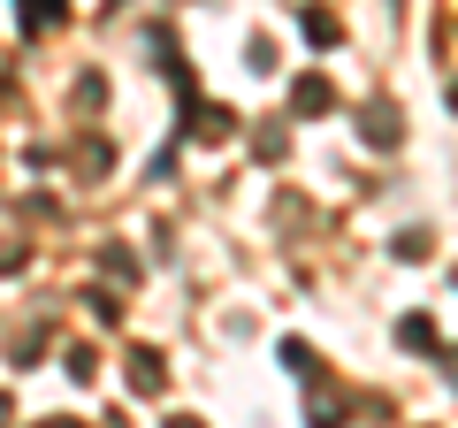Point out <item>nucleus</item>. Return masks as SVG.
<instances>
[{
	"mask_svg": "<svg viewBox=\"0 0 458 428\" xmlns=\"http://www.w3.org/2000/svg\"><path fill=\"white\" fill-rule=\"evenodd\" d=\"M328 99H336V92H328L321 77H298L291 84V107H298V116H306V107H328Z\"/></svg>",
	"mask_w": 458,
	"mask_h": 428,
	"instance_id": "nucleus-1",
	"label": "nucleus"
},
{
	"mask_svg": "<svg viewBox=\"0 0 458 428\" xmlns=\"http://www.w3.org/2000/svg\"><path fill=\"white\" fill-rule=\"evenodd\" d=\"M397 337H405L412 352H436V321H420V313H405V321H397Z\"/></svg>",
	"mask_w": 458,
	"mask_h": 428,
	"instance_id": "nucleus-2",
	"label": "nucleus"
},
{
	"mask_svg": "<svg viewBox=\"0 0 458 428\" xmlns=\"http://www.w3.org/2000/svg\"><path fill=\"white\" fill-rule=\"evenodd\" d=\"M131 382L138 390H161V360H153V352H131Z\"/></svg>",
	"mask_w": 458,
	"mask_h": 428,
	"instance_id": "nucleus-3",
	"label": "nucleus"
},
{
	"mask_svg": "<svg viewBox=\"0 0 458 428\" xmlns=\"http://www.w3.org/2000/svg\"><path fill=\"white\" fill-rule=\"evenodd\" d=\"M0 428H8V398H0Z\"/></svg>",
	"mask_w": 458,
	"mask_h": 428,
	"instance_id": "nucleus-4",
	"label": "nucleus"
},
{
	"mask_svg": "<svg viewBox=\"0 0 458 428\" xmlns=\"http://www.w3.org/2000/svg\"><path fill=\"white\" fill-rule=\"evenodd\" d=\"M176 428H191V421H176Z\"/></svg>",
	"mask_w": 458,
	"mask_h": 428,
	"instance_id": "nucleus-5",
	"label": "nucleus"
}]
</instances>
